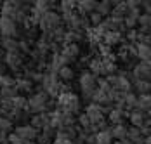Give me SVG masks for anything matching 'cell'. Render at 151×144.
<instances>
[{"instance_id": "cell-43", "label": "cell", "mask_w": 151, "mask_h": 144, "mask_svg": "<svg viewBox=\"0 0 151 144\" xmlns=\"http://www.w3.org/2000/svg\"><path fill=\"white\" fill-rule=\"evenodd\" d=\"M113 144H134V143H130L129 139H125V141H115Z\"/></svg>"}, {"instance_id": "cell-11", "label": "cell", "mask_w": 151, "mask_h": 144, "mask_svg": "<svg viewBox=\"0 0 151 144\" xmlns=\"http://www.w3.org/2000/svg\"><path fill=\"white\" fill-rule=\"evenodd\" d=\"M30 125L37 130H44L50 127V111L49 113H40V115H33L30 118Z\"/></svg>"}, {"instance_id": "cell-1", "label": "cell", "mask_w": 151, "mask_h": 144, "mask_svg": "<svg viewBox=\"0 0 151 144\" xmlns=\"http://www.w3.org/2000/svg\"><path fill=\"white\" fill-rule=\"evenodd\" d=\"M49 104H50V97L45 90H37L35 94H31L28 97V111L26 113H33V115H40V113H49Z\"/></svg>"}, {"instance_id": "cell-26", "label": "cell", "mask_w": 151, "mask_h": 144, "mask_svg": "<svg viewBox=\"0 0 151 144\" xmlns=\"http://www.w3.org/2000/svg\"><path fill=\"white\" fill-rule=\"evenodd\" d=\"M58 76H59V80L63 84H68V82H71V80L75 78V70H73L71 66H64V68L59 70Z\"/></svg>"}, {"instance_id": "cell-31", "label": "cell", "mask_w": 151, "mask_h": 144, "mask_svg": "<svg viewBox=\"0 0 151 144\" xmlns=\"http://www.w3.org/2000/svg\"><path fill=\"white\" fill-rule=\"evenodd\" d=\"M96 144H113V137H111L109 129L96 134Z\"/></svg>"}, {"instance_id": "cell-29", "label": "cell", "mask_w": 151, "mask_h": 144, "mask_svg": "<svg viewBox=\"0 0 151 144\" xmlns=\"http://www.w3.org/2000/svg\"><path fill=\"white\" fill-rule=\"evenodd\" d=\"M134 89H136L137 96H144V94H151V82H146V80H139L134 84Z\"/></svg>"}, {"instance_id": "cell-21", "label": "cell", "mask_w": 151, "mask_h": 144, "mask_svg": "<svg viewBox=\"0 0 151 144\" xmlns=\"http://www.w3.org/2000/svg\"><path fill=\"white\" fill-rule=\"evenodd\" d=\"M54 4L56 2H50V0H37V2H33V9L44 16L49 11H54Z\"/></svg>"}, {"instance_id": "cell-9", "label": "cell", "mask_w": 151, "mask_h": 144, "mask_svg": "<svg viewBox=\"0 0 151 144\" xmlns=\"http://www.w3.org/2000/svg\"><path fill=\"white\" fill-rule=\"evenodd\" d=\"M14 134L19 135L24 143H33V141H37V137H38V130L33 129L30 123H28V125H17L14 129Z\"/></svg>"}, {"instance_id": "cell-4", "label": "cell", "mask_w": 151, "mask_h": 144, "mask_svg": "<svg viewBox=\"0 0 151 144\" xmlns=\"http://www.w3.org/2000/svg\"><path fill=\"white\" fill-rule=\"evenodd\" d=\"M59 26H63V17H61V14H58L56 11H49V12H45V14L42 16L38 30L42 33H50V31H54V30L59 28Z\"/></svg>"}, {"instance_id": "cell-3", "label": "cell", "mask_w": 151, "mask_h": 144, "mask_svg": "<svg viewBox=\"0 0 151 144\" xmlns=\"http://www.w3.org/2000/svg\"><path fill=\"white\" fill-rule=\"evenodd\" d=\"M58 106L63 111L66 113H71V115H80V97L76 96L75 92H66V94H61L58 97Z\"/></svg>"}, {"instance_id": "cell-47", "label": "cell", "mask_w": 151, "mask_h": 144, "mask_svg": "<svg viewBox=\"0 0 151 144\" xmlns=\"http://www.w3.org/2000/svg\"><path fill=\"white\" fill-rule=\"evenodd\" d=\"M24 144H37V143H24Z\"/></svg>"}, {"instance_id": "cell-7", "label": "cell", "mask_w": 151, "mask_h": 144, "mask_svg": "<svg viewBox=\"0 0 151 144\" xmlns=\"http://www.w3.org/2000/svg\"><path fill=\"white\" fill-rule=\"evenodd\" d=\"M4 63L12 70V71H17L24 66V56L16 50V52H5V58H4Z\"/></svg>"}, {"instance_id": "cell-38", "label": "cell", "mask_w": 151, "mask_h": 144, "mask_svg": "<svg viewBox=\"0 0 151 144\" xmlns=\"http://www.w3.org/2000/svg\"><path fill=\"white\" fill-rule=\"evenodd\" d=\"M137 38H139V31H137V30H127V38H125V42L137 43Z\"/></svg>"}, {"instance_id": "cell-30", "label": "cell", "mask_w": 151, "mask_h": 144, "mask_svg": "<svg viewBox=\"0 0 151 144\" xmlns=\"http://www.w3.org/2000/svg\"><path fill=\"white\" fill-rule=\"evenodd\" d=\"M12 106H14L16 109L28 111V97H26V96H21V94H17L14 99H12Z\"/></svg>"}, {"instance_id": "cell-23", "label": "cell", "mask_w": 151, "mask_h": 144, "mask_svg": "<svg viewBox=\"0 0 151 144\" xmlns=\"http://www.w3.org/2000/svg\"><path fill=\"white\" fill-rule=\"evenodd\" d=\"M113 7H115V2H111V0H103V2H97L96 12H99L103 17H104V16H111Z\"/></svg>"}, {"instance_id": "cell-28", "label": "cell", "mask_w": 151, "mask_h": 144, "mask_svg": "<svg viewBox=\"0 0 151 144\" xmlns=\"http://www.w3.org/2000/svg\"><path fill=\"white\" fill-rule=\"evenodd\" d=\"M76 0H61L59 2V9L63 14H70V12H75L76 11Z\"/></svg>"}, {"instance_id": "cell-14", "label": "cell", "mask_w": 151, "mask_h": 144, "mask_svg": "<svg viewBox=\"0 0 151 144\" xmlns=\"http://www.w3.org/2000/svg\"><path fill=\"white\" fill-rule=\"evenodd\" d=\"M125 118H129V111L113 108V109L109 111V115H108V123H111V127H113V125H122Z\"/></svg>"}, {"instance_id": "cell-17", "label": "cell", "mask_w": 151, "mask_h": 144, "mask_svg": "<svg viewBox=\"0 0 151 144\" xmlns=\"http://www.w3.org/2000/svg\"><path fill=\"white\" fill-rule=\"evenodd\" d=\"M33 87L35 84L31 82L30 78H17V82H16V89H17V92L21 94V96H26V94H31V90H33Z\"/></svg>"}, {"instance_id": "cell-25", "label": "cell", "mask_w": 151, "mask_h": 144, "mask_svg": "<svg viewBox=\"0 0 151 144\" xmlns=\"http://www.w3.org/2000/svg\"><path fill=\"white\" fill-rule=\"evenodd\" d=\"M136 106H137V94L127 92L125 94V99H123V109L130 113L132 109H136Z\"/></svg>"}, {"instance_id": "cell-27", "label": "cell", "mask_w": 151, "mask_h": 144, "mask_svg": "<svg viewBox=\"0 0 151 144\" xmlns=\"http://www.w3.org/2000/svg\"><path fill=\"white\" fill-rule=\"evenodd\" d=\"M137 59H141V61H151V45L137 43Z\"/></svg>"}, {"instance_id": "cell-22", "label": "cell", "mask_w": 151, "mask_h": 144, "mask_svg": "<svg viewBox=\"0 0 151 144\" xmlns=\"http://www.w3.org/2000/svg\"><path fill=\"white\" fill-rule=\"evenodd\" d=\"M0 47L5 52H16L19 50V40L17 38H0Z\"/></svg>"}, {"instance_id": "cell-35", "label": "cell", "mask_w": 151, "mask_h": 144, "mask_svg": "<svg viewBox=\"0 0 151 144\" xmlns=\"http://www.w3.org/2000/svg\"><path fill=\"white\" fill-rule=\"evenodd\" d=\"M31 50H33V49H31V43L30 42H26L24 38H23V40H19V52H21L23 56H24V54H28V56H30Z\"/></svg>"}, {"instance_id": "cell-46", "label": "cell", "mask_w": 151, "mask_h": 144, "mask_svg": "<svg viewBox=\"0 0 151 144\" xmlns=\"http://www.w3.org/2000/svg\"><path fill=\"white\" fill-rule=\"evenodd\" d=\"M0 12H2V2H0Z\"/></svg>"}, {"instance_id": "cell-12", "label": "cell", "mask_w": 151, "mask_h": 144, "mask_svg": "<svg viewBox=\"0 0 151 144\" xmlns=\"http://www.w3.org/2000/svg\"><path fill=\"white\" fill-rule=\"evenodd\" d=\"M89 71L101 78V76H106V68H104V61L99 58V56H94V58L89 59Z\"/></svg>"}, {"instance_id": "cell-41", "label": "cell", "mask_w": 151, "mask_h": 144, "mask_svg": "<svg viewBox=\"0 0 151 144\" xmlns=\"http://www.w3.org/2000/svg\"><path fill=\"white\" fill-rule=\"evenodd\" d=\"M7 137H9V134L0 132V144H7Z\"/></svg>"}, {"instance_id": "cell-36", "label": "cell", "mask_w": 151, "mask_h": 144, "mask_svg": "<svg viewBox=\"0 0 151 144\" xmlns=\"http://www.w3.org/2000/svg\"><path fill=\"white\" fill-rule=\"evenodd\" d=\"M52 144H75V141H71V139H68L63 132L58 130V135H56V139H54V143Z\"/></svg>"}, {"instance_id": "cell-24", "label": "cell", "mask_w": 151, "mask_h": 144, "mask_svg": "<svg viewBox=\"0 0 151 144\" xmlns=\"http://www.w3.org/2000/svg\"><path fill=\"white\" fill-rule=\"evenodd\" d=\"M130 143L134 144H144V135H142V132L141 129H137V127H129V137H127Z\"/></svg>"}, {"instance_id": "cell-19", "label": "cell", "mask_w": 151, "mask_h": 144, "mask_svg": "<svg viewBox=\"0 0 151 144\" xmlns=\"http://www.w3.org/2000/svg\"><path fill=\"white\" fill-rule=\"evenodd\" d=\"M122 42H125V40H123V35H122L120 31H106L104 40H103V43L109 45L111 49H113V45H118Z\"/></svg>"}, {"instance_id": "cell-33", "label": "cell", "mask_w": 151, "mask_h": 144, "mask_svg": "<svg viewBox=\"0 0 151 144\" xmlns=\"http://www.w3.org/2000/svg\"><path fill=\"white\" fill-rule=\"evenodd\" d=\"M16 82H17V78H16V76L9 75V73H5V75H2V76H0V89L16 87Z\"/></svg>"}, {"instance_id": "cell-32", "label": "cell", "mask_w": 151, "mask_h": 144, "mask_svg": "<svg viewBox=\"0 0 151 144\" xmlns=\"http://www.w3.org/2000/svg\"><path fill=\"white\" fill-rule=\"evenodd\" d=\"M76 122H78V127L82 130H85V132H89L91 134V127H92V122L91 118L85 115V113H80L78 115V118H76Z\"/></svg>"}, {"instance_id": "cell-37", "label": "cell", "mask_w": 151, "mask_h": 144, "mask_svg": "<svg viewBox=\"0 0 151 144\" xmlns=\"http://www.w3.org/2000/svg\"><path fill=\"white\" fill-rule=\"evenodd\" d=\"M89 21H91V26H99V24L104 21V17L99 14V12H92V14L89 16Z\"/></svg>"}, {"instance_id": "cell-8", "label": "cell", "mask_w": 151, "mask_h": 144, "mask_svg": "<svg viewBox=\"0 0 151 144\" xmlns=\"http://www.w3.org/2000/svg\"><path fill=\"white\" fill-rule=\"evenodd\" d=\"M83 113L91 118L92 125H96V123L106 120V115H104V111H103V106H99V104H96V102H89Z\"/></svg>"}, {"instance_id": "cell-45", "label": "cell", "mask_w": 151, "mask_h": 144, "mask_svg": "<svg viewBox=\"0 0 151 144\" xmlns=\"http://www.w3.org/2000/svg\"><path fill=\"white\" fill-rule=\"evenodd\" d=\"M144 144H151V135H148V137L144 139Z\"/></svg>"}, {"instance_id": "cell-20", "label": "cell", "mask_w": 151, "mask_h": 144, "mask_svg": "<svg viewBox=\"0 0 151 144\" xmlns=\"http://www.w3.org/2000/svg\"><path fill=\"white\" fill-rule=\"evenodd\" d=\"M137 111L142 113H150L151 111V94H144V96H137Z\"/></svg>"}, {"instance_id": "cell-15", "label": "cell", "mask_w": 151, "mask_h": 144, "mask_svg": "<svg viewBox=\"0 0 151 144\" xmlns=\"http://www.w3.org/2000/svg\"><path fill=\"white\" fill-rule=\"evenodd\" d=\"M146 120H148V115H146V113H142V111L132 109V111L129 113V122H130V127H137V129H141V127L146 123Z\"/></svg>"}, {"instance_id": "cell-2", "label": "cell", "mask_w": 151, "mask_h": 144, "mask_svg": "<svg viewBox=\"0 0 151 144\" xmlns=\"http://www.w3.org/2000/svg\"><path fill=\"white\" fill-rule=\"evenodd\" d=\"M78 84H80V90H82V97L85 101L92 102V97L97 90V76H94L91 71H82Z\"/></svg>"}, {"instance_id": "cell-34", "label": "cell", "mask_w": 151, "mask_h": 144, "mask_svg": "<svg viewBox=\"0 0 151 144\" xmlns=\"http://www.w3.org/2000/svg\"><path fill=\"white\" fill-rule=\"evenodd\" d=\"M12 129H14V123H12L11 120H7L5 116L0 115V132H5V134H9Z\"/></svg>"}, {"instance_id": "cell-44", "label": "cell", "mask_w": 151, "mask_h": 144, "mask_svg": "<svg viewBox=\"0 0 151 144\" xmlns=\"http://www.w3.org/2000/svg\"><path fill=\"white\" fill-rule=\"evenodd\" d=\"M4 58H5V50L0 47V59H4Z\"/></svg>"}, {"instance_id": "cell-6", "label": "cell", "mask_w": 151, "mask_h": 144, "mask_svg": "<svg viewBox=\"0 0 151 144\" xmlns=\"http://www.w3.org/2000/svg\"><path fill=\"white\" fill-rule=\"evenodd\" d=\"M0 35H2V38H17L19 37L17 23L9 19V17L0 16Z\"/></svg>"}, {"instance_id": "cell-13", "label": "cell", "mask_w": 151, "mask_h": 144, "mask_svg": "<svg viewBox=\"0 0 151 144\" xmlns=\"http://www.w3.org/2000/svg\"><path fill=\"white\" fill-rule=\"evenodd\" d=\"M97 9V2L96 0H78L76 4V12L82 16H91Z\"/></svg>"}, {"instance_id": "cell-39", "label": "cell", "mask_w": 151, "mask_h": 144, "mask_svg": "<svg viewBox=\"0 0 151 144\" xmlns=\"http://www.w3.org/2000/svg\"><path fill=\"white\" fill-rule=\"evenodd\" d=\"M97 89H101V90H104V92H109V90H113V89H111V85L108 84L106 76H101V78H97Z\"/></svg>"}, {"instance_id": "cell-40", "label": "cell", "mask_w": 151, "mask_h": 144, "mask_svg": "<svg viewBox=\"0 0 151 144\" xmlns=\"http://www.w3.org/2000/svg\"><path fill=\"white\" fill-rule=\"evenodd\" d=\"M139 26H151V16L142 12L139 17Z\"/></svg>"}, {"instance_id": "cell-16", "label": "cell", "mask_w": 151, "mask_h": 144, "mask_svg": "<svg viewBox=\"0 0 151 144\" xmlns=\"http://www.w3.org/2000/svg\"><path fill=\"white\" fill-rule=\"evenodd\" d=\"M109 132H111V137L115 139V141H125L127 137H129V127L127 125H113V127H109Z\"/></svg>"}, {"instance_id": "cell-10", "label": "cell", "mask_w": 151, "mask_h": 144, "mask_svg": "<svg viewBox=\"0 0 151 144\" xmlns=\"http://www.w3.org/2000/svg\"><path fill=\"white\" fill-rule=\"evenodd\" d=\"M80 45L78 43H64L63 47H61V56L66 59V63H68V66L76 61V58L80 56Z\"/></svg>"}, {"instance_id": "cell-18", "label": "cell", "mask_w": 151, "mask_h": 144, "mask_svg": "<svg viewBox=\"0 0 151 144\" xmlns=\"http://www.w3.org/2000/svg\"><path fill=\"white\" fill-rule=\"evenodd\" d=\"M129 14V5L127 2H115V7H113V12H111V17L115 19H125Z\"/></svg>"}, {"instance_id": "cell-42", "label": "cell", "mask_w": 151, "mask_h": 144, "mask_svg": "<svg viewBox=\"0 0 151 144\" xmlns=\"http://www.w3.org/2000/svg\"><path fill=\"white\" fill-rule=\"evenodd\" d=\"M2 75H5V64L0 61V76H2Z\"/></svg>"}, {"instance_id": "cell-5", "label": "cell", "mask_w": 151, "mask_h": 144, "mask_svg": "<svg viewBox=\"0 0 151 144\" xmlns=\"http://www.w3.org/2000/svg\"><path fill=\"white\" fill-rule=\"evenodd\" d=\"M139 80L151 82V61H139L130 71V82L132 85Z\"/></svg>"}]
</instances>
